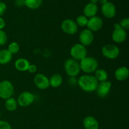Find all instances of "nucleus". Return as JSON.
Returning a JSON list of instances; mask_svg holds the SVG:
<instances>
[{
    "label": "nucleus",
    "mask_w": 129,
    "mask_h": 129,
    "mask_svg": "<svg viewBox=\"0 0 129 129\" xmlns=\"http://www.w3.org/2000/svg\"><path fill=\"white\" fill-rule=\"evenodd\" d=\"M98 84V81L93 75L85 74L80 76L78 79V85L83 91L86 93L95 91Z\"/></svg>",
    "instance_id": "nucleus-1"
},
{
    "label": "nucleus",
    "mask_w": 129,
    "mask_h": 129,
    "mask_svg": "<svg viewBox=\"0 0 129 129\" xmlns=\"http://www.w3.org/2000/svg\"><path fill=\"white\" fill-rule=\"evenodd\" d=\"M81 71L86 74H91L98 69V60L93 57L86 56L79 62Z\"/></svg>",
    "instance_id": "nucleus-2"
},
{
    "label": "nucleus",
    "mask_w": 129,
    "mask_h": 129,
    "mask_svg": "<svg viewBox=\"0 0 129 129\" xmlns=\"http://www.w3.org/2000/svg\"><path fill=\"white\" fill-rule=\"evenodd\" d=\"M66 73L69 77H76L81 71L79 62L72 58L68 59L64 64Z\"/></svg>",
    "instance_id": "nucleus-3"
},
{
    "label": "nucleus",
    "mask_w": 129,
    "mask_h": 129,
    "mask_svg": "<svg viewBox=\"0 0 129 129\" xmlns=\"http://www.w3.org/2000/svg\"><path fill=\"white\" fill-rule=\"evenodd\" d=\"M70 55L72 59L79 62L87 56L86 48L80 43L74 44L71 48Z\"/></svg>",
    "instance_id": "nucleus-4"
},
{
    "label": "nucleus",
    "mask_w": 129,
    "mask_h": 129,
    "mask_svg": "<svg viewBox=\"0 0 129 129\" xmlns=\"http://www.w3.org/2000/svg\"><path fill=\"white\" fill-rule=\"evenodd\" d=\"M102 54L107 59L113 60L119 56L120 49L114 44H107L102 47Z\"/></svg>",
    "instance_id": "nucleus-5"
},
{
    "label": "nucleus",
    "mask_w": 129,
    "mask_h": 129,
    "mask_svg": "<svg viewBox=\"0 0 129 129\" xmlns=\"http://www.w3.org/2000/svg\"><path fill=\"white\" fill-rule=\"evenodd\" d=\"M127 37V31L122 28L118 23H116L114 25V30L112 34V40L117 44H121L125 41Z\"/></svg>",
    "instance_id": "nucleus-6"
},
{
    "label": "nucleus",
    "mask_w": 129,
    "mask_h": 129,
    "mask_svg": "<svg viewBox=\"0 0 129 129\" xmlns=\"http://www.w3.org/2000/svg\"><path fill=\"white\" fill-rule=\"evenodd\" d=\"M13 93V85L10 81L3 80L0 82V98L6 100L12 96Z\"/></svg>",
    "instance_id": "nucleus-7"
},
{
    "label": "nucleus",
    "mask_w": 129,
    "mask_h": 129,
    "mask_svg": "<svg viewBox=\"0 0 129 129\" xmlns=\"http://www.w3.org/2000/svg\"><path fill=\"white\" fill-rule=\"evenodd\" d=\"M35 101V95L31 92L23 91L20 93L17 99V103L21 107H27Z\"/></svg>",
    "instance_id": "nucleus-8"
},
{
    "label": "nucleus",
    "mask_w": 129,
    "mask_h": 129,
    "mask_svg": "<svg viewBox=\"0 0 129 129\" xmlns=\"http://www.w3.org/2000/svg\"><path fill=\"white\" fill-rule=\"evenodd\" d=\"M62 30L68 35H74L78 30V26L76 21L72 19H66L60 25Z\"/></svg>",
    "instance_id": "nucleus-9"
},
{
    "label": "nucleus",
    "mask_w": 129,
    "mask_h": 129,
    "mask_svg": "<svg viewBox=\"0 0 129 129\" xmlns=\"http://www.w3.org/2000/svg\"><path fill=\"white\" fill-rule=\"evenodd\" d=\"M112 83L109 81L98 83V86L95 91L100 98H105L110 93L112 88Z\"/></svg>",
    "instance_id": "nucleus-10"
},
{
    "label": "nucleus",
    "mask_w": 129,
    "mask_h": 129,
    "mask_svg": "<svg viewBox=\"0 0 129 129\" xmlns=\"http://www.w3.org/2000/svg\"><path fill=\"white\" fill-rule=\"evenodd\" d=\"M34 83L37 88L42 90L47 89L50 86L49 79L45 74L42 73H38L35 76L34 78Z\"/></svg>",
    "instance_id": "nucleus-11"
},
{
    "label": "nucleus",
    "mask_w": 129,
    "mask_h": 129,
    "mask_svg": "<svg viewBox=\"0 0 129 129\" xmlns=\"http://www.w3.org/2000/svg\"><path fill=\"white\" fill-rule=\"evenodd\" d=\"M79 39L81 44L85 47L89 46L94 40L93 32L88 30V28L84 29L79 34Z\"/></svg>",
    "instance_id": "nucleus-12"
},
{
    "label": "nucleus",
    "mask_w": 129,
    "mask_h": 129,
    "mask_svg": "<svg viewBox=\"0 0 129 129\" xmlns=\"http://www.w3.org/2000/svg\"><path fill=\"white\" fill-rule=\"evenodd\" d=\"M103 25V21L100 17L94 16L88 19V24L86 26L88 30H91L92 32L98 31L102 28Z\"/></svg>",
    "instance_id": "nucleus-13"
},
{
    "label": "nucleus",
    "mask_w": 129,
    "mask_h": 129,
    "mask_svg": "<svg viewBox=\"0 0 129 129\" xmlns=\"http://www.w3.org/2000/svg\"><path fill=\"white\" fill-rule=\"evenodd\" d=\"M102 15L107 18H113L117 13V10L114 4L108 1L104 5H102Z\"/></svg>",
    "instance_id": "nucleus-14"
},
{
    "label": "nucleus",
    "mask_w": 129,
    "mask_h": 129,
    "mask_svg": "<svg viewBox=\"0 0 129 129\" xmlns=\"http://www.w3.org/2000/svg\"><path fill=\"white\" fill-rule=\"evenodd\" d=\"M129 70L125 66H121L117 68L115 71V78L118 81H124L128 79Z\"/></svg>",
    "instance_id": "nucleus-15"
},
{
    "label": "nucleus",
    "mask_w": 129,
    "mask_h": 129,
    "mask_svg": "<svg viewBox=\"0 0 129 129\" xmlns=\"http://www.w3.org/2000/svg\"><path fill=\"white\" fill-rule=\"evenodd\" d=\"M83 127L84 129H98L99 122L94 117L87 116L83 120Z\"/></svg>",
    "instance_id": "nucleus-16"
},
{
    "label": "nucleus",
    "mask_w": 129,
    "mask_h": 129,
    "mask_svg": "<svg viewBox=\"0 0 129 129\" xmlns=\"http://www.w3.org/2000/svg\"><path fill=\"white\" fill-rule=\"evenodd\" d=\"M98 11V7L97 5L89 3L83 8V15L87 18H91L96 16L97 12Z\"/></svg>",
    "instance_id": "nucleus-17"
},
{
    "label": "nucleus",
    "mask_w": 129,
    "mask_h": 129,
    "mask_svg": "<svg viewBox=\"0 0 129 129\" xmlns=\"http://www.w3.org/2000/svg\"><path fill=\"white\" fill-rule=\"evenodd\" d=\"M30 62L25 58H19L15 61V67L18 71L21 72H25L28 70Z\"/></svg>",
    "instance_id": "nucleus-18"
},
{
    "label": "nucleus",
    "mask_w": 129,
    "mask_h": 129,
    "mask_svg": "<svg viewBox=\"0 0 129 129\" xmlns=\"http://www.w3.org/2000/svg\"><path fill=\"white\" fill-rule=\"evenodd\" d=\"M13 55L8 50V49H3L0 50V64L5 65L10 62L12 59Z\"/></svg>",
    "instance_id": "nucleus-19"
},
{
    "label": "nucleus",
    "mask_w": 129,
    "mask_h": 129,
    "mask_svg": "<svg viewBox=\"0 0 129 129\" xmlns=\"http://www.w3.org/2000/svg\"><path fill=\"white\" fill-rule=\"evenodd\" d=\"M62 77L60 74H54L49 79V84L52 88H59L62 83Z\"/></svg>",
    "instance_id": "nucleus-20"
},
{
    "label": "nucleus",
    "mask_w": 129,
    "mask_h": 129,
    "mask_svg": "<svg viewBox=\"0 0 129 129\" xmlns=\"http://www.w3.org/2000/svg\"><path fill=\"white\" fill-rule=\"evenodd\" d=\"M17 100H15L14 98L10 97L8 99L5 100V108L9 112H14L16 110L18 107Z\"/></svg>",
    "instance_id": "nucleus-21"
},
{
    "label": "nucleus",
    "mask_w": 129,
    "mask_h": 129,
    "mask_svg": "<svg viewBox=\"0 0 129 129\" xmlns=\"http://www.w3.org/2000/svg\"><path fill=\"white\" fill-rule=\"evenodd\" d=\"M94 77L98 81V83L107 81L108 78V73L103 69H97L94 72Z\"/></svg>",
    "instance_id": "nucleus-22"
},
{
    "label": "nucleus",
    "mask_w": 129,
    "mask_h": 129,
    "mask_svg": "<svg viewBox=\"0 0 129 129\" xmlns=\"http://www.w3.org/2000/svg\"><path fill=\"white\" fill-rule=\"evenodd\" d=\"M25 6L30 10H37L40 7L43 0H24Z\"/></svg>",
    "instance_id": "nucleus-23"
},
{
    "label": "nucleus",
    "mask_w": 129,
    "mask_h": 129,
    "mask_svg": "<svg viewBox=\"0 0 129 129\" xmlns=\"http://www.w3.org/2000/svg\"><path fill=\"white\" fill-rule=\"evenodd\" d=\"M88 18L84 15L78 16L76 18V20L77 25L78 26H81V27H84V26H86L87 24H88Z\"/></svg>",
    "instance_id": "nucleus-24"
},
{
    "label": "nucleus",
    "mask_w": 129,
    "mask_h": 129,
    "mask_svg": "<svg viewBox=\"0 0 129 129\" xmlns=\"http://www.w3.org/2000/svg\"><path fill=\"white\" fill-rule=\"evenodd\" d=\"M8 50L11 53V54H17L20 50V45L18 43L16 42H13L10 43L8 47Z\"/></svg>",
    "instance_id": "nucleus-25"
},
{
    "label": "nucleus",
    "mask_w": 129,
    "mask_h": 129,
    "mask_svg": "<svg viewBox=\"0 0 129 129\" xmlns=\"http://www.w3.org/2000/svg\"><path fill=\"white\" fill-rule=\"evenodd\" d=\"M8 41V36L6 32L3 30H0V46L4 45Z\"/></svg>",
    "instance_id": "nucleus-26"
},
{
    "label": "nucleus",
    "mask_w": 129,
    "mask_h": 129,
    "mask_svg": "<svg viewBox=\"0 0 129 129\" xmlns=\"http://www.w3.org/2000/svg\"><path fill=\"white\" fill-rule=\"evenodd\" d=\"M120 26L127 31L129 29V18H125L121 20L120 23H118Z\"/></svg>",
    "instance_id": "nucleus-27"
},
{
    "label": "nucleus",
    "mask_w": 129,
    "mask_h": 129,
    "mask_svg": "<svg viewBox=\"0 0 129 129\" xmlns=\"http://www.w3.org/2000/svg\"><path fill=\"white\" fill-rule=\"evenodd\" d=\"M0 129H11V126L6 121L0 120Z\"/></svg>",
    "instance_id": "nucleus-28"
},
{
    "label": "nucleus",
    "mask_w": 129,
    "mask_h": 129,
    "mask_svg": "<svg viewBox=\"0 0 129 129\" xmlns=\"http://www.w3.org/2000/svg\"><path fill=\"white\" fill-rule=\"evenodd\" d=\"M6 9H7V6L6 4L2 1H0V17H1L5 14Z\"/></svg>",
    "instance_id": "nucleus-29"
},
{
    "label": "nucleus",
    "mask_w": 129,
    "mask_h": 129,
    "mask_svg": "<svg viewBox=\"0 0 129 129\" xmlns=\"http://www.w3.org/2000/svg\"><path fill=\"white\" fill-rule=\"evenodd\" d=\"M37 70V68L34 64H30L28 68V71L30 73H35Z\"/></svg>",
    "instance_id": "nucleus-30"
},
{
    "label": "nucleus",
    "mask_w": 129,
    "mask_h": 129,
    "mask_svg": "<svg viewBox=\"0 0 129 129\" xmlns=\"http://www.w3.org/2000/svg\"><path fill=\"white\" fill-rule=\"evenodd\" d=\"M15 6L18 8H21L25 6V1L24 0H15Z\"/></svg>",
    "instance_id": "nucleus-31"
},
{
    "label": "nucleus",
    "mask_w": 129,
    "mask_h": 129,
    "mask_svg": "<svg viewBox=\"0 0 129 129\" xmlns=\"http://www.w3.org/2000/svg\"><path fill=\"white\" fill-rule=\"evenodd\" d=\"M69 83L71 85H75L78 84V80L76 79V77H70V80L69 81Z\"/></svg>",
    "instance_id": "nucleus-32"
},
{
    "label": "nucleus",
    "mask_w": 129,
    "mask_h": 129,
    "mask_svg": "<svg viewBox=\"0 0 129 129\" xmlns=\"http://www.w3.org/2000/svg\"><path fill=\"white\" fill-rule=\"evenodd\" d=\"M6 25V22L2 17H0V30H3Z\"/></svg>",
    "instance_id": "nucleus-33"
},
{
    "label": "nucleus",
    "mask_w": 129,
    "mask_h": 129,
    "mask_svg": "<svg viewBox=\"0 0 129 129\" xmlns=\"http://www.w3.org/2000/svg\"><path fill=\"white\" fill-rule=\"evenodd\" d=\"M108 0H98V2L100 3L102 5H104V4H105L106 3L108 2Z\"/></svg>",
    "instance_id": "nucleus-34"
},
{
    "label": "nucleus",
    "mask_w": 129,
    "mask_h": 129,
    "mask_svg": "<svg viewBox=\"0 0 129 129\" xmlns=\"http://www.w3.org/2000/svg\"><path fill=\"white\" fill-rule=\"evenodd\" d=\"M90 3H91L95 4V5H96V4L98 3V0H90Z\"/></svg>",
    "instance_id": "nucleus-35"
},
{
    "label": "nucleus",
    "mask_w": 129,
    "mask_h": 129,
    "mask_svg": "<svg viewBox=\"0 0 129 129\" xmlns=\"http://www.w3.org/2000/svg\"><path fill=\"white\" fill-rule=\"evenodd\" d=\"M1 112H0V117H1Z\"/></svg>",
    "instance_id": "nucleus-36"
},
{
    "label": "nucleus",
    "mask_w": 129,
    "mask_h": 129,
    "mask_svg": "<svg viewBox=\"0 0 129 129\" xmlns=\"http://www.w3.org/2000/svg\"><path fill=\"white\" fill-rule=\"evenodd\" d=\"M56 129H62V128H56Z\"/></svg>",
    "instance_id": "nucleus-37"
}]
</instances>
